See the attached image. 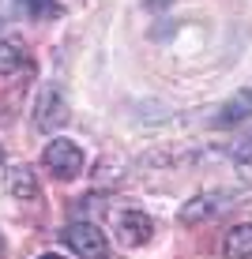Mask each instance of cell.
I'll return each mask as SVG.
<instances>
[{
    "instance_id": "obj_1",
    "label": "cell",
    "mask_w": 252,
    "mask_h": 259,
    "mask_svg": "<svg viewBox=\"0 0 252 259\" xmlns=\"http://www.w3.org/2000/svg\"><path fill=\"white\" fill-rule=\"evenodd\" d=\"M42 165H46L57 181H76V177L83 173V150L71 139H49L46 150H42Z\"/></svg>"
},
{
    "instance_id": "obj_2",
    "label": "cell",
    "mask_w": 252,
    "mask_h": 259,
    "mask_svg": "<svg viewBox=\"0 0 252 259\" xmlns=\"http://www.w3.org/2000/svg\"><path fill=\"white\" fill-rule=\"evenodd\" d=\"M64 244L79 259H105V252H110V240H105V233L94 222H68L64 226Z\"/></svg>"
},
{
    "instance_id": "obj_3",
    "label": "cell",
    "mask_w": 252,
    "mask_h": 259,
    "mask_svg": "<svg viewBox=\"0 0 252 259\" xmlns=\"http://www.w3.org/2000/svg\"><path fill=\"white\" fill-rule=\"evenodd\" d=\"M68 120H71V113H68V102H64L60 91H46L38 98V109H34L38 132H57V128H64Z\"/></svg>"
},
{
    "instance_id": "obj_4",
    "label": "cell",
    "mask_w": 252,
    "mask_h": 259,
    "mask_svg": "<svg viewBox=\"0 0 252 259\" xmlns=\"http://www.w3.org/2000/svg\"><path fill=\"white\" fill-rule=\"evenodd\" d=\"M117 237H121V244L139 248V244H147V240L155 237V222L143 210H121V218H117Z\"/></svg>"
},
{
    "instance_id": "obj_5",
    "label": "cell",
    "mask_w": 252,
    "mask_h": 259,
    "mask_svg": "<svg viewBox=\"0 0 252 259\" xmlns=\"http://www.w3.org/2000/svg\"><path fill=\"white\" fill-rule=\"evenodd\" d=\"M241 120H252V91L233 94L230 102L219 109V117H214V124H219V128H226V124H241Z\"/></svg>"
},
{
    "instance_id": "obj_6",
    "label": "cell",
    "mask_w": 252,
    "mask_h": 259,
    "mask_svg": "<svg viewBox=\"0 0 252 259\" xmlns=\"http://www.w3.org/2000/svg\"><path fill=\"white\" fill-rule=\"evenodd\" d=\"M222 252H226V259H252V222H241L230 229Z\"/></svg>"
},
{
    "instance_id": "obj_7",
    "label": "cell",
    "mask_w": 252,
    "mask_h": 259,
    "mask_svg": "<svg viewBox=\"0 0 252 259\" xmlns=\"http://www.w3.org/2000/svg\"><path fill=\"white\" fill-rule=\"evenodd\" d=\"M23 60H26L23 38H0V75H12V71H19Z\"/></svg>"
},
{
    "instance_id": "obj_8",
    "label": "cell",
    "mask_w": 252,
    "mask_h": 259,
    "mask_svg": "<svg viewBox=\"0 0 252 259\" xmlns=\"http://www.w3.org/2000/svg\"><path fill=\"white\" fill-rule=\"evenodd\" d=\"M8 188H12L15 199H34V195H38V181H34V169H26V165L12 169V173H8Z\"/></svg>"
},
{
    "instance_id": "obj_9",
    "label": "cell",
    "mask_w": 252,
    "mask_h": 259,
    "mask_svg": "<svg viewBox=\"0 0 252 259\" xmlns=\"http://www.w3.org/2000/svg\"><path fill=\"white\" fill-rule=\"evenodd\" d=\"M211 210H214L211 195H196V199H188V203H185V210H181V222H188V226H192V222H203Z\"/></svg>"
},
{
    "instance_id": "obj_10",
    "label": "cell",
    "mask_w": 252,
    "mask_h": 259,
    "mask_svg": "<svg viewBox=\"0 0 252 259\" xmlns=\"http://www.w3.org/2000/svg\"><path fill=\"white\" fill-rule=\"evenodd\" d=\"M23 8L34 15V19H53V15L60 12V4H57V0H23Z\"/></svg>"
},
{
    "instance_id": "obj_11",
    "label": "cell",
    "mask_w": 252,
    "mask_h": 259,
    "mask_svg": "<svg viewBox=\"0 0 252 259\" xmlns=\"http://www.w3.org/2000/svg\"><path fill=\"white\" fill-rule=\"evenodd\" d=\"M233 158H237V162H248L252 158V136H245L237 147H233Z\"/></svg>"
},
{
    "instance_id": "obj_12",
    "label": "cell",
    "mask_w": 252,
    "mask_h": 259,
    "mask_svg": "<svg viewBox=\"0 0 252 259\" xmlns=\"http://www.w3.org/2000/svg\"><path fill=\"white\" fill-rule=\"evenodd\" d=\"M143 8L147 12H162V8H169V0H143Z\"/></svg>"
},
{
    "instance_id": "obj_13",
    "label": "cell",
    "mask_w": 252,
    "mask_h": 259,
    "mask_svg": "<svg viewBox=\"0 0 252 259\" xmlns=\"http://www.w3.org/2000/svg\"><path fill=\"white\" fill-rule=\"evenodd\" d=\"M38 259H60V255H53V252H49V255H38Z\"/></svg>"
},
{
    "instance_id": "obj_14",
    "label": "cell",
    "mask_w": 252,
    "mask_h": 259,
    "mask_svg": "<svg viewBox=\"0 0 252 259\" xmlns=\"http://www.w3.org/2000/svg\"><path fill=\"white\" fill-rule=\"evenodd\" d=\"M0 165H4V150H0Z\"/></svg>"
}]
</instances>
